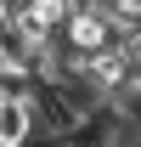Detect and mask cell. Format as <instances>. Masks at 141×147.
Here are the masks:
<instances>
[{
  "instance_id": "obj_1",
  "label": "cell",
  "mask_w": 141,
  "mask_h": 147,
  "mask_svg": "<svg viewBox=\"0 0 141 147\" xmlns=\"http://www.w3.org/2000/svg\"><path fill=\"white\" fill-rule=\"evenodd\" d=\"M56 40H62L73 57H96V51H107V45H113L119 34H113V23H107L96 6H79V11L68 17V28H62Z\"/></svg>"
},
{
  "instance_id": "obj_3",
  "label": "cell",
  "mask_w": 141,
  "mask_h": 147,
  "mask_svg": "<svg viewBox=\"0 0 141 147\" xmlns=\"http://www.w3.org/2000/svg\"><path fill=\"white\" fill-rule=\"evenodd\" d=\"M6 23H11V0H0V28H6Z\"/></svg>"
},
{
  "instance_id": "obj_2",
  "label": "cell",
  "mask_w": 141,
  "mask_h": 147,
  "mask_svg": "<svg viewBox=\"0 0 141 147\" xmlns=\"http://www.w3.org/2000/svg\"><path fill=\"white\" fill-rule=\"evenodd\" d=\"M28 142H40V96L0 102V147H28Z\"/></svg>"
}]
</instances>
